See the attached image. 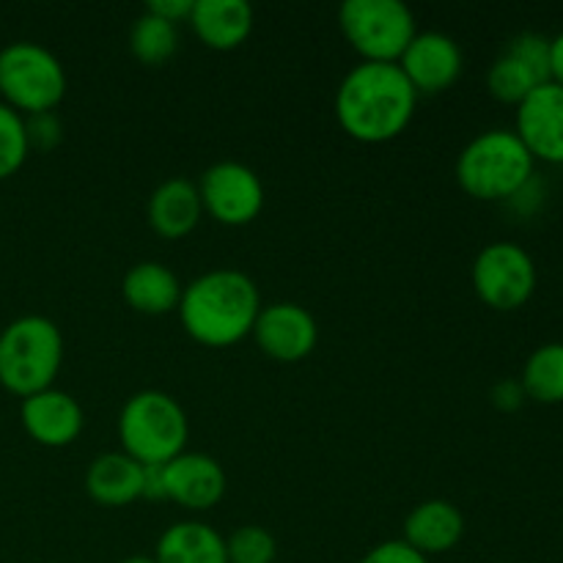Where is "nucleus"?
<instances>
[{
  "label": "nucleus",
  "mask_w": 563,
  "mask_h": 563,
  "mask_svg": "<svg viewBox=\"0 0 563 563\" xmlns=\"http://www.w3.org/2000/svg\"><path fill=\"white\" fill-rule=\"evenodd\" d=\"M489 396H493V405L498 407V410H504V412L520 410L522 401L528 399L526 390H522L520 379H500V383L495 385L493 394H489Z\"/></svg>",
  "instance_id": "28"
},
{
  "label": "nucleus",
  "mask_w": 563,
  "mask_h": 563,
  "mask_svg": "<svg viewBox=\"0 0 563 563\" xmlns=\"http://www.w3.org/2000/svg\"><path fill=\"white\" fill-rule=\"evenodd\" d=\"M251 335L256 339L258 350L273 361L297 363L313 352L319 328L308 308L297 302H273V306H262Z\"/></svg>",
  "instance_id": "11"
},
{
  "label": "nucleus",
  "mask_w": 563,
  "mask_h": 563,
  "mask_svg": "<svg viewBox=\"0 0 563 563\" xmlns=\"http://www.w3.org/2000/svg\"><path fill=\"white\" fill-rule=\"evenodd\" d=\"M0 97L20 115L55 113L66 97L64 64L44 44H5L0 49Z\"/></svg>",
  "instance_id": "6"
},
{
  "label": "nucleus",
  "mask_w": 563,
  "mask_h": 563,
  "mask_svg": "<svg viewBox=\"0 0 563 563\" xmlns=\"http://www.w3.org/2000/svg\"><path fill=\"white\" fill-rule=\"evenodd\" d=\"M119 563H154V559H148V555H130V559H124Z\"/></svg>",
  "instance_id": "31"
},
{
  "label": "nucleus",
  "mask_w": 563,
  "mask_h": 563,
  "mask_svg": "<svg viewBox=\"0 0 563 563\" xmlns=\"http://www.w3.org/2000/svg\"><path fill=\"white\" fill-rule=\"evenodd\" d=\"M190 25L209 49H236L253 31V5L247 0H196Z\"/></svg>",
  "instance_id": "19"
},
{
  "label": "nucleus",
  "mask_w": 563,
  "mask_h": 563,
  "mask_svg": "<svg viewBox=\"0 0 563 563\" xmlns=\"http://www.w3.org/2000/svg\"><path fill=\"white\" fill-rule=\"evenodd\" d=\"M201 214L203 203L198 196V185L185 176H170V179L159 181L146 203L148 225L165 240H181L190 234Z\"/></svg>",
  "instance_id": "17"
},
{
  "label": "nucleus",
  "mask_w": 563,
  "mask_h": 563,
  "mask_svg": "<svg viewBox=\"0 0 563 563\" xmlns=\"http://www.w3.org/2000/svg\"><path fill=\"white\" fill-rule=\"evenodd\" d=\"M462 537H465V517H462L460 506L443 498H432L418 504L405 517V537L401 539L421 555L432 559V555L454 550Z\"/></svg>",
  "instance_id": "16"
},
{
  "label": "nucleus",
  "mask_w": 563,
  "mask_h": 563,
  "mask_svg": "<svg viewBox=\"0 0 563 563\" xmlns=\"http://www.w3.org/2000/svg\"><path fill=\"white\" fill-rule=\"evenodd\" d=\"M64 366V335L47 317L27 313L0 330V385L27 399L53 388Z\"/></svg>",
  "instance_id": "4"
},
{
  "label": "nucleus",
  "mask_w": 563,
  "mask_h": 563,
  "mask_svg": "<svg viewBox=\"0 0 563 563\" xmlns=\"http://www.w3.org/2000/svg\"><path fill=\"white\" fill-rule=\"evenodd\" d=\"M471 278L484 306L495 311H517L537 291V264L531 253L515 242H489L478 251Z\"/></svg>",
  "instance_id": "8"
},
{
  "label": "nucleus",
  "mask_w": 563,
  "mask_h": 563,
  "mask_svg": "<svg viewBox=\"0 0 563 563\" xmlns=\"http://www.w3.org/2000/svg\"><path fill=\"white\" fill-rule=\"evenodd\" d=\"M176 311L192 341L203 346H231L253 333L262 311V291L256 280L240 269H209L181 289Z\"/></svg>",
  "instance_id": "2"
},
{
  "label": "nucleus",
  "mask_w": 563,
  "mask_h": 563,
  "mask_svg": "<svg viewBox=\"0 0 563 563\" xmlns=\"http://www.w3.org/2000/svg\"><path fill=\"white\" fill-rule=\"evenodd\" d=\"M130 49L141 64H165L179 49V25L143 9V14L130 27Z\"/></svg>",
  "instance_id": "23"
},
{
  "label": "nucleus",
  "mask_w": 563,
  "mask_h": 563,
  "mask_svg": "<svg viewBox=\"0 0 563 563\" xmlns=\"http://www.w3.org/2000/svg\"><path fill=\"white\" fill-rule=\"evenodd\" d=\"M339 27L363 60L396 64L416 38V14L401 0H344Z\"/></svg>",
  "instance_id": "7"
},
{
  "label": "nucleus",
  "mask_w": 563,
  "mask_h": 563,
  "mask_svg": "<svg viewBox=\"0 0 563 563\" xmlns=\"http://www.w3.org/2000/svg\"><path fill=\"white\" fill-rule=\"evenodd\" d=\"M515 132L533 159L563 165V86L544 82L517 104Z\"/></svg>",
  "instance_id": "13"
},
{
  "label": "nucleus",
  "mask_w": 563,
  "mask_h": 563,
  "mask_svg": "<svg viewBox=\"0 0 563 563\" xmlns=\"http://www.w3.org/2000/svg\"><path fill=\"white\" fill-rule=\"evenodd\" d=\"M357 563H432L427 555L418 553L416 548L405 542V539H388L379 542L377 548L368 550Z\"/></svg>",
  "instance_id": "27"
},
{
  "label": "nucleus",
  "mask_w": 563,
  "mask_h": 563,
  "mask_svg": "<svg viewBox=\"0 0 563 563\" xmlns=\"http://www.w3.org/2000/svg\"><path fill=\"white\" fill-rule=\"evenodd\" d=\"M225 555L229 563H275L278 542L262 526H242L231 537H225Z\"/></svg>",
  "instance_id": "25"
},
{
  "label": "nucleus",
  "mask_w": 563,
  "mask_h": 563,
  "mask_svg": "<svg viewBox=\"0 0 563 563\" xmlns=\"http://www.w3.org/2000/svg\"><path fill=\"white\" fill-rule=\"evenodd\" d=\"M165 500L187 511H209L225 495V471L214 456L201 451H181L163 465Z\"/></svg>",
  "instance_id": "14"
},
{
  "label": "nucleus",
  "mask_w": 563,
  "mask_h": 563,
  "mask_svg": "<svg viewBox=\"0 0 563 563\" xmlns=\"http://www.w3.org/2000/svg\"><path fill=\"white\" fill-rule=\"evenodd\" d=\"M412 88L421 93H440L454 86L465 66L460 42L443 31H418L396 60Z\"/></svg>",
  "instance_id": "12"
},
{
  "label": "nucleus",
  "mask_w": 563,
  "mask_h": 563,
  "mask_svg": "<svg viewBox=\"0 0 563 563\" xmlns=\"http://www.w3.org/2000/svg\"><path fill=\"white\" fill-rule=\"evenodd\" d=\"M537 159L515 130H487L456 157V181L478 201H511L533 179Z\"/></svg>",
  "instance_id": "3"
},
{
  "label": "nucleus",
  "mask_w": 563,
  "mask_h": 563,
  "mask_svg": "<svg viewBox=\"0 0 563 563\" xmlns=\"http://www.w3.org/2000/svg\"><path fill=\"white\" fill-rule=\"evenodd\" d=\"M192 3H196V0H152V3H146V11L179 25L181 20H190Z\"/></svg>",
  "instance_id": "29"
},
{
  "label": "nucleus",
  "mask_w": 563,
  "mask_h": 563,
  "mask_svg": "<svg viewBox=\"0 0 563 563\" xmlns=\"http://www.w3.org/2000/svg\"><path fill=\"white\" fill-rule=\"evenodd\" d=\"M25 135H27V146L38 148V152H47V148H55L60 143L64 126H60L58 115L55 113L25 115Z\"/></svg>",
  "instance_id": "26"
},
{
  "label": "nucleus",
  "mask_w": 563,
  "mask_h": 563,
  "mask_svg": "<svg viewBox=\"0 0 563 563\" xmlns=\"http://www.w3.org/2000/svg\"><path fill=\"white\" fill-rule=\"evenodd\" d=\"M27 152L31 146L25 135V115L0 102V181L14 176L25 165Z\"/></svg>",
  "instance_id": "24"
},
{
  "label": "nucleus",
  "mask_w": 563,
  "mask_h": 563,
  "mask_svg": "<svg viewBox=\"0 0 563 563\" xmlns=\"http://www.w3.org/2000/svg\"><path fill=\"white\" fill-rule=\"evenodd\" d=\"M418 91L399 64L361 60L335 88V119L361 143H388L407 130L416 115Z\"/></svg>",
  "instance_id": "1"
},
{
  "label": "nucleus",
  "mask_w": 563,
  "mask_h": 563,
  "mask_svg": "<svg viewBox=\"0 0 563 563\" xmlns=\"http://www.w3.org/2000/svg\"><path fill=\"white\" fill-rule=\"evenodd\" d=\"M203 212L223 225H247L262 214L264 185L258 174L236 159L209 165L198 181Z\"/></svg>",
  "instance_id": "9"
},
{
  "label": "nucleus",
  "mask_w": 563,
  "mask_h": 563,
  "mask_svg": "<svg viewBox=\"0 0 563 563\" xmlns=\"http://www.w3.org/2000/svg\"><path fill=\"white\" fill-rule=\"evenodd\" d=\"M20 421L27 438L47 449H64L80 438L86 427L80 401L58 388L38 390L20 405Z\"/></svg>",
  "instance_id": "15"
},
{
  "label": "nucleus",
  "mask_w": 563,
  "mask_h": 563,
  "mask_svg": "<svg viewBox=\"0 0 563 563\" xmlns=\"http://www.w3.org/2000/svg\"><path fill=\"white\" fill-rule=\"evenodd\" d=\"M550 80L563 86V31L550 38Z\"/></svg>",
  "instance_id": "30"
},
{
  "label": "nucleus",
  "mask_w": 563,
  "mask_h": 563,
  "mask_svg": "<svg viewBox=\"0 0 563 563\" xmlns=\"http://www.w3.org/2000/svg\"><path fill=\"white\" fill-rule=\"evenodd\" d=\"M522 390L528 399L539 405H561L563 401V344L550 341V344L537 346L528 355L522 366Z\"/></svg>",
  "instance_id": "22"
},
{
  "label": "nucleus",
  "mask_w": 563,
  "mask_h": 563,
  "mask_svg": "<svg viewBox=\"0 0 563 563\" xmlns=\"http://www.w3.org/2000/svg\"><path fill=\"white\" fill-rule=\"evenodd\" d=\"M154 563H229L225 537L201 520H181L157 539Z\"/></svg>",
  "instance_id": "21"
},
{
  "label": "nucleus",
  "mask_w": 563,
  "mask_h": 563,
  "mask_svg": "<svg viewBox=\"0 0 563 563\" xmlns=\"http://www.w3.org/2000/svg\"><path fill=\"white\" fill-rule=\"evenodd\" d=\"M190 423L165 390H137L119 412L121 451L141 465H165L185 451Z\"/></svg>",
  "instance_id": "5"
},
{
  "label": "nucleus",
  "mask_w": 563,
  "mask_h": 563,
  "mask_svg": "<svg viewBox=\"0 0 563 563\" xmlns=\"http://www.w3.org/2000/svg\"><path fill=\"white\" fill-rule=\"evenodd\" d=\"M143 476L146 467L126 456L124 451L99 454L86 471V493L99 506H130L143 498Z\"/></svg>",
  "instance_id": "18"
},
{
  "label": "nucleus",
  "mask_w": 563,
  "mask_h": 563,
  "mask_svg": "<svg viewBox=\"0 0 563 563\" xmlns=\"http://www.w3.org/2000/svg\"><path fill=\"white\" fill-rule=\"evenodd\" d=\"M550 82V38L542 33H520L504 47L487 71V88L506 104H520Z\"/></svg>",
  "instance_id": "10"
},
{
  "label": "nucleus",
  "mask_w": 563,
  "mask_h": 563,
  "mask_svg": "<svg viewBox=\"0 0 563 563\" xmlns=\"http://www.w3.org/2000/svg\"><path fill=\"white\" fill-rule=\"evenodd\" d=\"M181 280L170 267L159 262H137L135 267L126 269L121 280V295L126 306L137 313L148 317H163L179 308L181 300Z\"/></svg>",
  "instance_id": "20"
}]
</instances>
